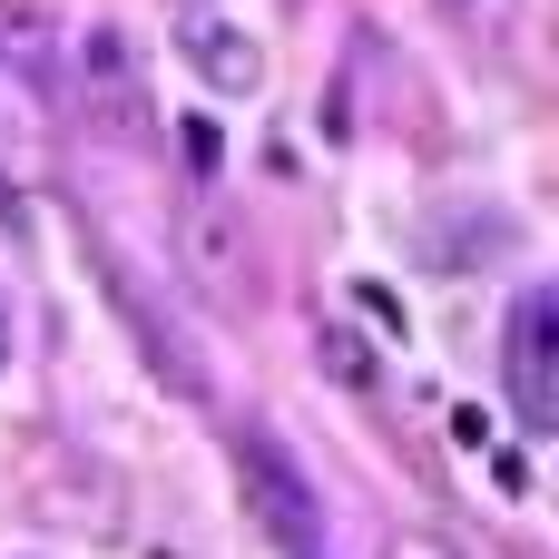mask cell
Returning <instances> with one entry per match:
<instances>
[{
  "mask_svg": "<svg viewBox=\"0 0 559 559\" xmlns=\"http://www.w3.org/2000/svg\"><path fill=\"white\" fill-rule=\"evenodd\" d=\"M236 481H246L255 531H265L285 559H314V550H324V491L305 481V462H295L265 423H246V432H236Z\"/></svg>",
  "mask_w": 559,
  "mask_h": 559,
  "instance_id": "cell-1",
  "label": "cell"
},
{
  "mask_svg": "<svg viewBox=\"0 0 559 559\" xmlns=\"http://www.w3.org/2000/svg\"><path fill=\"white\" fill-rule=\"evenodd\" d=\"M501 364H511V413H521V432H550L559 423V295L550 285H531V295L511 305Z\"/></svg>",
  "mask_w": 559,
  "mask_h": 559,
  "instance_id": "cell-2",
  "label": "cell"
},
{
  "mask_svg": "<svg viewBox=\"0 0 559 559\" xmlns=\"http://www.w3.org/2000/svg\"><path fill=\"white\" fill-rule=\"evenodd\" d=\"M187 59H197L216 88H255V69H265V59H255V39H236L226 20H197V29H187Z\"/></svg>",
  "mask_w": 559,
  "mask_h": 559,
  "instance_id": "cell-3",
  "label": "cell"
},
{
  "mask_svg": "<svg viewBox=\"0 0 559 559\" xmlns=\"http://www.w3.org/2000/svg\"><path fill=\"white\" fill-rule=\"evenodd\" d=\"M177 138H187V167H197V177H216V157H226V147H216V128H206V118H187Z\"/></svg>",
  "mask_w": 559,
  "mask_h": 559,
  "instance_id": "cell-4",
  "label": "cell"
},
{
  "mask_svg": "<svg viewBox=\"0 0 559 559\" xmlns=\"http://www.w3.org/2000/svg\"><path fill=\"white\" fill-rule=\"evenodd\" d=\"M324 364H334L344 383H373V364H364V344H354V334H324Z\"/></svg>",
  "mask_w": 559,
  "mask_h": 559,
  "instance_id": "cell-5",
  "label": "cell"
},
{
  "mask_svg": "<svg viewBox=\"0 0 559 559\" xmlns=\"http://www.w3.org/2000/svg\"><path fill=\"white\" fill-rule=\"evenodd\" d=\"M452 442H472V452H481V442H491V413H481V403H462V413H452Z\"/></svg>",
  "mask_w": 559,
  "mask_h": 559,
  "instance_id": "cell-6",
  "label": "cell"
},
{
  "mask_svg": "<svg viewBox=\"0 0 559 559\" xmlns=\"http://www.w3.org/2000/svg\"><path fill=\"white\" fill-rule=\"evenodd\" d=\"M0 364H10V305H0Z\"/></svg>",
  "mask_w": 559,
  "mask_h": 559,
  "instance_id": "cell-7",
  "label": "cell"
}]
</instances>
